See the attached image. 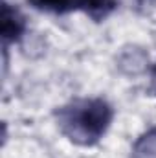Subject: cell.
Instances as JSON below:
<instances>
[{
    "instance_id": "4",
    "label": "cell",
    "mask_w": 156,
    "mask_h": 158,
    "mask_svg": "<svg viewBox=\"0 0 156 158\" xmlns=\"http://www.w3.org/2000/svg\"><path fill=\"white\" fill-rule=\"evenodd\" d=\"M132 158H156V127L149 129L136 140L132 147Z\"/></svg>"
},
{
    "instance_id": "6",
    "label": "cell",
    "mask_w": 156,
    "mask_h": 158,
    "mask_svg": "<svg viewBox=\"0 0 156 158\" xmlns=\"http://www.w3.org/2000/svg\"><path fill=\"white\" fill-rule=\"evenodd\" d=\"M153 90L156 92V64L153 66Z\"/></svg>"
},
{
    "instance_id": "2",
    "label": "cell",
    "mask_w": 156,
    "mask_h": 158,
    "mask_svg": "<svg viewBox=\"0 0 156 158\" xmlns=\"http://www.w3.org/2000/svg\"><path fill=\"white\" fill-rule=\"evenodd\" d=\"M26 31V19L18 11V7L2 2V13H0V35L4 44L17 42Z\"/></svg>"
},
{
    "instance_id": "3",
    "label": "cell",
    "mask_w": 156,
    "mask_h": 158,
    "mask_svg": "<svg viewBox=\"0 0 156 158\" xmlns=\"http://www.w3.org/2000/svg\"><path fill=\"white\" fill-rule=\"evenodd\" d=\"M117 6V0H77V9L84 11L96 22L107 19Z\"/></svg>"
},
{
    "instance_id": "5",
    "label": "cell",
    "mask_w": 156,
    "mask_h": 158,
    "mask_svg": "<svg viewBox=\"0 0 156 158\" xmlns=\"http://www.w3.org/2000/svg\"><path fill=\"white\" fill-rule=\"evenodd\" d=\"M28 2L39 11L59 13V15L77 9V0H28Z\"/></svg>"
},
{
    "instance_id": "1",
    "label": "cell",
    "mask_w": 156,
    "mask_h": 158,
    "mask_svg": "<svg viewBox=\"0 0 156 158\" xmlns=\"http://www.w3.org/2000/svg\"><path fill=\"white\" fill-rule=\"evenodd\" d=\"M61 132L77 145L97 143L110 127L114 110L101 98H81L66 103L55 112Z\"/></svg>"
}]
</instances>
